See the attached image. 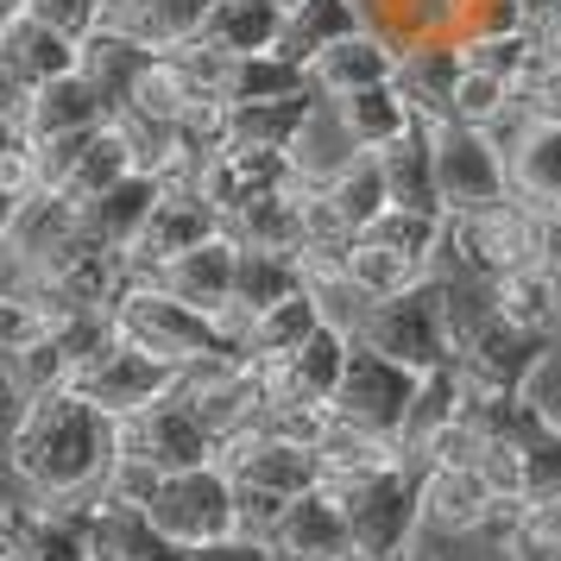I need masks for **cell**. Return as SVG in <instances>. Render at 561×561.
I'll return each instance as SVG.
<instances>
[{
  "mask_svg": "<svg viewBox=\"0 0 561 561\" xmlns=\"http://www.w3.org/2000/svg\"><path fill=\"white\" fill-rule=\"evenodd\" d=\"M114 460H121V423L70 385L26 398L13 416V480L38 505L77 511L89 499H102Z\"/></svg>",
  "mask_w": 561,
  "mask_h": 561,
  "instance_id": "obj_1",
  "label": "cell"
},
{
  "mask_svg": "<svg viewBox=\"0 0 561 561\" xmlns=\"http://www.w3.org/2000/svg\"><path fill=\"white\" fill-rule=\"evenodd\" d=\"M114 334L133 341L139 354L164 359V366H208V359H240V334L228 329V316H208V309L171 297L152 278H127L121 304H114Z\"/></svg>",
  "mask_w": 561,
  "mask_h": 561,
  "instance_id": "obj_2",
  "label": "cell"
},
{
  "mask_svg": "<svg viewBox=\"0 0 561 561\" xmlns=\"http://www.w3.org/2000/svg\"><path fill=\"white\" fill-rule=\"evenodd\" d=\"M542 259H556V221H542L517 196L480 208V215H448V259H442V272L499 284L505 272H524V265H542Z\"/></svg>",
  "mask_w": 561,
  "mask_h": 561,
  "instance_id": "obj_3",
  "label": "cell"
},
{
  "mask_svg": "<svg viewBox=\"0 0 561 561\" xmlns=\"http://www.w3.org/2000/svg\"><path fill=\"white\" fill-rule=\"evenodd\" d=\"M152 530L171 542V549H190V556H203V549H221V542H240V485L221 460H208V467H183V473H164L152 492Z\"/></svg>",
  "mask_w": 561,
  "mask_h": 561,
  "instance_id": "obj_4",
  "label": "cell"
},
{
  "mask_svg": "<svg viewBox=\"0 0 561 561\" xmlns=\"http://www.w3.org/2000/svg\"><path fill=\"white\" fill-rule=\"evenodd\" d=\"M347 530H354V556L359 561H391L410 549V536L423 530V460H398L385 473H366L354 485H329Z\"/></svg>",
  "mask_w": 561,
  "mask_h": 561,
  "instance_id": "obj_5",
  "label": "cell"
},
{
  "mask_svg": "<svg viewBox=\"0 0 561 561\" xmlns=\"http://www.w3.org/2000/svg\"><path fill=\"white\" fill-rule=\"evenodd\" d=\"M354 341L379 347L385 359H398L410 373H435L455 359V316H448V284L430 278L404 290V297H385L359 316Z\"/></svg>",
  "mask_w": 561,
  "mask_h": 561,
  "instance_id": "obj_6",
  "label": "cell"
},
{
  "mask_svg": "<svg viewBox=\"0 0 561 561\" xmlns=\"http://www.w3.org/2000/svg\"><path fill=\"white\" fill-rule=\"evenodd\" d=\"M416 385H423V373H410L398 359H385L379 347L354 341L347 373H341V391H334L329 410H334L341 430L379 435V442H398L404 448V423H410V404H416Z\"/></svg>",
  "mask_w": 561,
  "mask_h": 561,
  "instance_id": "obj_7",
  "label": "cell"
},
{
  "mask_svg": "<svg viewBox=\"0 0 561 561\" xmlns=\"http://www.w3.org/2000/svg\"><path fill=\"white\" fill-rule=\"evenodd\" d=\"M121 423V455L127 460H146L158 473H183V467H208V460H221V442L208 430L196 404L171 391V398H158L146 410H127V416H114Z\"/></svg>",
  "mask_w": 561,
  "mask_h": 561,
  "instance_id": "obj_8",
  "label": "cell"
},
{
  "mask_svg": "<svg viewBox=\"0 0 561 561\" xmlns=\"http://www.w3.org/2000/svg\"><path fill=\"white\" fill-rule=\"evenodd\" d=\"M435 183H442V208H448V215H480V208L505 203L511 171H505L499 133L442 121V127H435Z\"/></svg>",
  "mask_w": 561,
  "mask_h": 561,
  "instance_id": "obj_9",
  "label": "cell"
},
{
  "mask_svg": "<svg viewBox=\"0 0 561 561\" xmlns=\"http://www.w3.org/2000/svg\"><path fill=\"white\" fill-rule=\"evenodd\" d=\"M178 385H183L178 366H164V359L139 354L133 341L107 334L102 347L77 366L70 391H82L89 404H102L107 416H127V410H146V404H158V398H171Z\"/></svg>",
  "mask_w": 561,
  "mask_h": 561,
  "instance_id": "obj_10",
  "label": "cell"
},
{
  "mask_svg": "<svg viewBox=\"0 0 561 561\" xmlns=\"http://www.w3.org/2000/svg\"><path fill=\"white\" fill-rule=\"evenodd\" d=\"M499 146H505L511 196L561 228V121L524 107L511 127H499Z\"/></svg>",
  "mask_w": 561,
  "mask_h": 561,
  "instance_id": "obj_11",
  "label": "cell"
},
{
  "mask_svg": "<svg viewBox=\"0 0 561 561\" xmlns=\"http://www.w3.org/2000/svg\"><path fill=\"white\" fill-rule=\"evenodd\" d=\"M505 511L511 505H499V492L480 473V460H435V467H423V530L430 536L499 530Z\"/></svg>",
  "mask_w": 561,
  "mask_h": 561,
  "instance_id": "obj_12",
  "label": "cell"
},
{
  "mask_svg": "<svg viewBox=\"0 0 561 561\" xmlns=\"http://www.w3.org/2000/svg\"><path fill=\"white\" fill-rule=\"evenodd\" d=\"M221 467L233 473V485H253L272 499H304L309 485H322V455L304 442H284L272 430H247L221 442Z\"/></svg>",
  "mask_w": 561,
  "mask_h": 561,
  "instance_id": "obj_13",
  "label": "cell"
},
{
  "mask_svg": "<svg viewBox=\"0 0 561 561\" xmlns=\"http://www.w3.org/2000/svg\"><path fill=\"white\" fill-rule=\"evenodd\" d=\"M215 233H228V221H221V208L208 203L196 183H164V196H158L152 221H146V233L133 240V278H146V272H158L164 259L190 253V247H203V240H215Z\"/></svg>",
  "mask_w": 561,
  "mask_h": 561,
  "instance_id": "obj_14",
  "label": "cell"
},
{
  "mask_svg": "<svg viewBox=\"0 0 561 561\" xmlns=\"http://www.w3.org/2000/svg\"><path fill=\"white\" fill-rule=\"evenodd\" d=\"M265 549L278 561H359L347 511H341L329 485H309L304 499H290L284 517L272 524V536H265Z\"/></svg>",
  "mask_w": 561,
  "mask_h": 561,
  "instance_id": "obj_15",
  "label": "cell"
},
{
  "mask_svg": "<svg viewBox=\"0 0 561 561\" xmlns=\"http://www.w3.org/2000/svg\"><path fill=\"white\" fill-rule=\"evenodd\" d=\"M347 354H354V334L334 329V322H322V329L309 334L297 354L265 359V366H259V385H265V398L334 404V391H341V373H347Z\"/></svg>",
  "mask_w": 561,
  "mask_h": 561,
  "instance_id": "obj_16",
  "label": "cell"
},
{
  "mask_svg": "<svg viewBox=\"0 0 561 561\" xmlns=\"http://www.w3.org/2000/svg\"><path fill=\"white\" fill-rule=\"evenodd\" d=\"M297 178H304V171H297V158H290V152H253V146H228V152H215V158L203 164L196 190H203L215 208H221V221H233L240 208H253V203H265V196H278V190H290Z\"/></svg>",
  "mask_w": 561,
  "mask_h": 561,
  "instance_id": "obj_17",
  "label": "cell"
},
{
  "mask_svg": "<svg viewBox=\"0 0 561 561\" xmlns=\"http://www.w3.org/2000/svg\"><path fill=\"white\" fill-rule=\"evenodd\" d=\"M0 70H7V95H32V89L82 70V45L32 13H7L0 20Z\"/></svg>",
  "mask_w": 561,
  "mask_h": 561,
  "instance_id": "obj_18",
  "label": "cell"
},
{
  "mask_svg": "<svg viewBox=\"0 0 561 561\" xmlns=\"http://www.w3.org/2000/svg\"><path fill=\"white\" fill-rule=\"evenodd\" d=\"M146 278L164 284V290L183 297V304L208 309V316H228L233 309V284H240V240H233V233H215V240H203V247L164 259V265L146 272Z\"/></svg>",
  "mask_w": 561,
  "mask_h": 561,
  "instance_id": "obj_19",
  "label": "cell"
},
{
  "mask_svg": "<svg viewBox=\"0 0 561 561\" xmlns=\"http://www.w3.org/2000/svg\"><path fill=\"white\" fill-rule=\"evenodd\" d=\"M460 77H467V45L460 38H410V45H398V89L430 127L448 121Z\"/></svg>",
  "mask_w": 561,
  "mask_h": 561,
  "instance_id": "obj_20",
  "label": "cell"
},
{
  "mask_svg": "<svg viewBox=\"0 0 561 561\" xmlns=\"http://www.w3.org/2000/svg\"><path fill=\"white\" fill-rule=\"evenodd\" d=\"M7 114H20L32 127V139H64V133H95L114 121V107H107V95L95 89V82L82 77V70H70V77L45 82V89H32V95H13L7 102Z\"/></svg>",
  "mask_w": 561,
  "mask_h": 561,
  "instance_id": "obj_21",
  "label": "cell"
},
{
  "mask_svg": "<svg viewBox=\"0 0 561 561\" xmlns=\"http://www.w3.org/2000/svg\"><path fill=\"white\" fill-rule=\"evenodd\" d=\"M379 82H398V45L385 32H354L309 64V89L322 102H341V95H359V89H379Z\"/></svg>",
  "mask_w": 561,
  "mask_h": 561,
  "instance_id": "obj_22",
  "label": "cell"
},
{
  "mask_svg": "<svg viewBox=\"0 0 561 561\" xmlns=\"http://www.w3.org/2000/svg\"><path fill=\"white\" fill-rule=\"evenodd\" d=\"M492 290V309L505 316L511 329L524 334H542L556 341L561 334V259H542V265H524V272H505Z\"/></svg>",
  "mask_w": 561,
  "mask_h": 561,
  "instance_id": "obj_23",
  "label": "cell"
},
{
  "mask_svg": "<svg viewBox=\"0 0 561 561\" xmlns=\"http://www.w3.org/2000/svg\"><path fill=\"white\" fill-rule=\"evenodd\" d=\"M334 107V127L347 133V146L354 152H385L391 139H404L423 114L404 102V89L398 82H379V89H359V95H341Z\"/></svg>",
  "mask_w": 561,
  "mask_h": 561,
  "instance_id": "obj_24",
  "label": "cell"
},
{
  "mask_svg": "<svg viewBox=\"0 0 561 561\" xmlns=\"http://www.w3.org/2000/svg\"><path fill=\"white\" fill-rule=\"evenodd\" d=\"M215 0H107V26L139 38L146 51H178L190 38H203V20Z\"/></svg>",
  "mask_w": 561,
  "mask_h": 561,
  "instance_id": "obj_25",
  "label": "cell"
},
{
  "mask_svg": "<svg viewBox=\"0 0 561 561\" xmlns=\"http://www.w3.org/2000/svg\"><path fill=\"white\" fill-rule=\"evenodd\" d=\"M284 20H290V0H215L203 38L228 57H259L284 45Z\"/></svg>",
  "mask_w": 561,
  "mask_h": 561,
  "instance_id": "obj_26",
  "label": "cell"
},
{
  "mask_svg": "<svg viewBox=\"0 0 561 561\" xmlns=\"http://www.w3.org/2000/svg\"><path fill=\"white\" fill-rule=\"evenodd\" d=\"M316 114H322V95H316V89H297V95H278V102H247V107H233V146H253V152H297Z\"/></svg>",
  "mask_w": 561,
  "mask_h": 561,
  "instance_id": "obj_27",
  "label": "cell"
},
{
  "mask_svg": "<svg viewBox=\"0 0 561 561\" xmlns=\"http://www.w3.org/2000/svg\"><path fill=\"white\" fill-rule=\"evenodd\" d=\"M158 196H164V178H158V171H133V178L114 183L107 196L82 203V228L95 233V240H107V247H121V253H133V240L146 233Z\"/></svg>",
  "mask_w": 561,
  "mask_h": 561,
  "instance_id": "obj_28",
  "label": "cell"
},
{
  "mask_svg": "<svg viewBox=\"0 0 561 561\" xmlns=\"http://www.w3.org/2000/svg\"><path fill=\"white\" fill-rule=\"evenodd\" d=\"M366 26H373V20H366L359 0H290V20H284L278 51L309 70L329 45H341V38H354V32H366Z\"/></svg>",
  "mask_w": 561,
  "mask_h": 561,
  "instance_id": "obj_29",
  "label": "cell"
},
{
  "mask_svg": "<svg viewBox=\"0 0 561 561\" xmlns=\"http://www.w3.org/2000/svg\"><path fill=\"white\" fill-rule=\"evenodd\" d=\"M341 265H347V278H354L373 304H385V297H404V290H416V284L442 278L435 265L398 253V247H385V240H373V233H354V240L341 247Z\"/></svg>",
  "mask_w": 561,
  "mask_h": 561,
  "instance_id": "obj_30",
  "label": "cell"
},
{
  "mask_svg": "<svg viewBox=\"0 0 561 561\" xmlns=\"http://www.w3.org/2000/svg\"><path fill=\"white\" fill-rule=\"evenodd\" d=\"M329 316H322V304L309 297V290H297V297H284V304L259 309L253 322L240 329V359H253V366H265V359H284L297 354L309 334L322 329Z\"/></svg>",
  "mask_w": 561,
  "mask_h": 561,
  "instance_id": "obj_31",
  "label": "cell"
},
{
  "mask_svg": "<svg viewBox=\"0 0 561 561\" xmlns=\"http://www.w3.org/2000/svg\"><path fill=\"white\" fill-rule=\"evenodd\" d=\"M460 410H467V379H460L455 359H448V366H435V373H423L416 404H410V423H404V455L410 460H430V448L460 423Z\"/></svg>",
  "mask_w": 561,
  "mask_h": 561,
  "instance_id": "obj_32",
  "label": "cell"
},
{
  "mask_svg": "<svg viewBox=\"0 0 561 561\" xmlns=\"http://www.w3.org/2000/svg\"><path fill=\"white\" fill-rule=\"evenodd\" d=\"M385 183H391V203L398 208H442V183H435V127L416 121L404 139H391L379 152ZM448 215V208H442Z\"/></svg>",
  "mask_w": 561,
  "mask_h": 561,
  "instance_id": "obj_33",
  "label": "cell"
},
{
  "mask_svg": "<svg viewBox=\"0 0 561 561\" xmlns=\"http://www.w3.org/2000/svg\"><path fill=\"white\" fill-rule=\"evenodd\" d=\"M304 290V259H284V253H253L240 247V284H233V309H228V329L240 334L259 309L284 304Z\"/></svg>",
  "mask_w": 561,
  "mask_h": 561,
  "instance_id": "obj_34",
  "label": "cell"
},
{
  "mask_svg": "<svg viewBox=\"0 0 561 561\" xmlns=\"http://www.w3.org/2000/svg\"><path fill=\"white\" fill-rule=\"evenodd\" d=\"M158 64V51H146L139 38H127L121 26H102L95 38H82V77L107 95V107H121L133 95V82Z\"/></svg>",
  "mask_w": 561,
  "mask_h": 561,
  "instance_id": "obj_35",
  "label": "cell"
},
{
  "mask_svg": "<svg viewBox=\"0 0 561 561\" xmlns=\"http://www.w3.org/2000/svg\"><path fill=\"white\" fill-rule=\"evenodd\" d=\"M133 171H139V152H133V139L121 133V121H107L102 133H89V146H82L77 171H70V183H64V196L95 203V196H107L114 183H127Z\"/></svg>",
  "mask_w": 561,
  "mask_h": 561,
  "instance_id": "obj_36",
  "label": "cell"
},
{
  "mask_svg": "<svg viewBox=\"0 0 561 561\" xmlns=\"http://www.w3.org/2000/svg\"><path fill=\"white\" fill-rule=\"evenodd\" d=\"M297 89H309V70L304 64H290L284 51H259V57H233L228 64V95L233 107L247 102H278V95H297Z\"/></svg>",
  "mask_w": 561,
  "mask_h": 561,
  "instance_id": "obj_37",
  "label": "cell"
},
{
  "mask_svg": "<svg viewBox=\"0 0 561 561\" xmlns=\"http://www.w3.org/2000/svg\"><path fill=\"white\" fill-rule=\"evenodd\" d=\"M517 114H524V95H517L505 77H492V70H473V64H467V77H460V89H455V107H448V121L499 133V127H511Z\"/></svg>",
  "mask_w": 561,
  "mask_h": 561,
  "instance_id": "obj_38",
  "label": "cell"
},
{
  "mask_svg": "<svg viewBox=\"0 0 561 561\" xmlns=\"http://www.w3.org/2000/svg\"><path fill=\"white\" fill-rule=\"evenodd\" d=\"M7 13H32V20L57 26L64 38H77V45L107 26V0H7Z\"/></svg>",
  "mask_w": 561,
  "mask_h": 561,
  "instance_id": "obj_39",
  "label": "cell"
},
{
  "mask_svg": "<svg viewBox=\"0 0 561 561\" xmlns=\"http://www.w3.org/2000/svg\"><path fill=\"white\" fill-rule=\"evenodd\" d=\"M517 511H524V505H511L505 517H499V530H492V536H499V556H505V561H561V542H549L542 530H530Z\"/></svg>",
  "mask_w": 561,
  "mask_h": 561,
  "instance_id": "obj_40",
  "label": "cell"
},
{
  "mask_svg": "<svg viewBox=\"0 0 561 561\" xmlns=\"http://www.w3.org/2000/svg\"><path fill=\"white\" fill-rule=\"evenodd\" d=\"M524 32L549 64H561V0H530V26Z\"/></svg>",
  "mask_w": 561,
  "mask_h": 561,
  "instance_id": "obj_41",
  "label": "cell"
},
{
  "mask_svg": "<svg viewBox=\"0 0 561 561\" xmlns=\"http://www.w3.org/2000/svg\"><path fill=\"white\" fill-rule=\"evenodd\" d=\"M517 517H524L530 530H542L549 542H561V499H549V505H524Z\"/></svg>",
  "mask_w": 561,
  "mask_h": 561,
  "instance_id": "obj_42",
  "label": "cell"
},
{
  "mask_svg": "<svg viewBox=\"0 0 561 561\" xmlns=\"http://www.w3.org/2000/svg\"><path fill=\"white\" fill-rule=\"evenodd\" d=\"M196 561H278L265 542H221V549H203Z\"/></svg>",
  "mask_w": 561,
  "mask_h": 561,
  "instance_id": "obj_43",
  "label": "cell"
},
{
  "mask_svg": "<svg viewBox=\"0 0 561 561\" xmlns=\"http://www.w3.org/2000/svg\"><path fill=\"white\" fill-rule=\"evenodd\" d=\"M146 561H196V556H190V549H171V542H158V549H152Z\"/></svg>",
  "mask_w": 561,
  "mask_h": 561,
  "instance_id": "obj_44",
  "label": "cell"
},
{
  "mask_svg": "<svg viewBox=\"0 0 561 561\" xmlns=\"http://www.w3.org/2000/svg\"><path fill=\"white\" fill-rule=\"evenodd\" d=\"M391 561H430V556H416V549H404V556H391Z\"/></svg>",
  "mask_w": 561,
  "mask_h": 561,
  "instance_id": "obj_45",
  "label": "cell"
},
{
  "mask_svg": "<svg viewBox=\"0 0 561 561\" xmlns=\"http://www.w3.org/2000/svg\"><path fill=\"white\" fill-rule=\"evenodd\" d=\"M556 259H561V228H556Z\"/></svg>",
  "mask_w": 561,
  "mask_h": 561,
  "instance_id": "obj_46",
  "label": "cell"
}]
</instances>
